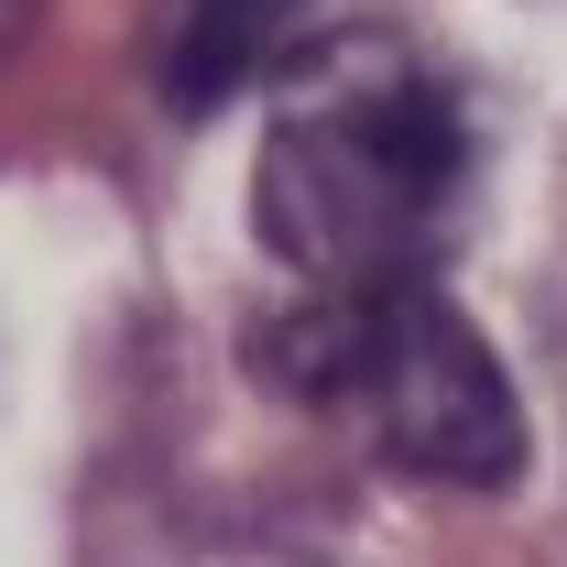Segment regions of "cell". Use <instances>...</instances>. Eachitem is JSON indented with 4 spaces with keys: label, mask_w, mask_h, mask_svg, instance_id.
Instances as JSON below:
<instances>
[{
    "label": "cell",
    "mask_w": 567,
    "mask_h": 567,
    "mask_svg": "<svg viewBox=\"0 0 567 567\" xmlns=\"http://www.w3.org/2000/svg\"><path fill=\"white\" fill-rule=\"evenodd\" d=\"M470 164L481 121L458 66H436L415 33H328L274 66L251 218L306 295L404 284L436 274V251L458 240Z\"/></svg>",
    "instance_id": "6da1fadb"
},
{
    "label": "cell",
    "mask_w": 567,
    "mask_h": 567,
    "mask_svg": "<svg viewBox=\"0 0 567 567\" xmlns=\"http://www.w3.org/2000/svg\"><path fill=\"white\" fill-rule=\"evenodd\" d=\"M251 360H262V382H274L284 404L339 415L371 458L415 470L436 492H502L524 470L513 371L470 328V306L436 295V274L306 295L284 328H262Z\"/></svg>",
    "instance_id": "7a4b0ae2"
},
{
    "label": "cell",
    "mask_w": 567,
    "mask_h": 567,
    "mask_svg": "<svg viewBox=\"0 0 567 567\" xmlns=\"http://www.w3.org/2000/svg\"><path fill=\"white\" fill-rule=\"evenodd\" d=\"M295 22H306V0H186L175 11V44H164V110L175 121L229 110L251 76L284 66Z\"/></svg>",
    "instance_id": "3957f363"
}]
</instances>
